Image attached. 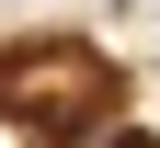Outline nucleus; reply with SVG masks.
<instances>
[{
	"label": "nucleus",
	"mask_w": 160,
	"mask_h": 148,
	"mask_svg": "<svg viewBox=\"0 0 160 148\" xmlns=\"http://www.w3.org/2000/svg\"><path fill=\"white\" fill-rule=\"evenodd\" d=\"M0 103L23 125H92L114 103V69L92 46H34V57H0Z\"/></svg>",
	"instance_id": "f257e3e1"
}]
</instances>
